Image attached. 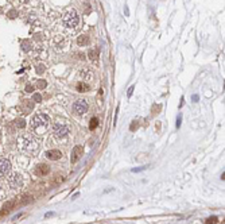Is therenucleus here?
Segmentation results:
<instances>
[{"label": "nucleus", "mask_w": 225, "mask_h": 224, "mask_svg": "<svg viewBox=\"0 0 225 224\" xmlns=\"http://www.w3.org/2000/svg\"><path fill=\"white\" fill-rule=\"evenodd\" d=\"M50 123H51V120H50V116L47 113H37L31 119V123H30L31 131L35 135H38V136L45 135L49 131Z\"/></svg>", "instance_id": "nucleus-1"}, {"label": "nucleus", "mask_w": 225, "mask_h": 224, "mask_svg": "<svg viewBox=\"0 0 225 224\" xmlns=\"http://www.w3.org/2000/svg\"><path fill=\"white\" fill-rule=\"evenodd\" d=\"M18 147L20 151L26 154H35L39 150V142L37 140V138L31 134H25L20 135L16 140Z\"/></svg>", "instance_id": "nucleus-2"}, {"label": "nucleus", "mask_w": 225, "mask_h": 224, "mask_svg": "<svg viewBox=\"0 0 225 224\" xmlns=\"http://www.w3.org/2000/svg\"><path fill=\"white\" fill-rule=\"evenodd\" d=\"M62 23H63V26H65V28L70 30V31H74L80 23V18H78L77 11L73 10V8L66 11L62 16Z\"/></svg>", "instance_id": "nucleus-3"}, {"label": "nucleus", "mask_w": 225, "mask_h": 224, "mask_svg": "<svg viewBox=\"0 0 225 224\" xmlns=\"http://www.w3.org/2000/svg\"><path fill=\"white\" fill-rule=\"evenodd\" d=\"M53 134H54L55 139L58 140L63 139V138H66L70 134V126L68 123H65V121H57L53 126Z\"/></svg>", "instance_id": "nucleus-4"}, {"label": "nucleus", "mask_w": 225, "mask_h": 224, "mask_svg": "<svg viewBox=\"0 0 225 224\" xmlns=\"http://www.w3.org/2000/svg\"><path fill=\"white\" fill-rule=\"evenodd\" d=\"M68 45H69V40L65 35H55L51 39V47H53V50L57 51V53L65 51Z\"/></svg>", "instance_id": "nucleus-5"}, {"label": "nucleus", "mask_w": 225, "mask_h": 224, "mask_svg": "<svg viewBox=\"0 0 225 224\" xmlns=\"http://www.w3.org/2000/svg\"><path fill=\"white\" fill-rule=\"evenodd\" d=\"M7 184H8V186L12 189H19L23 186L25 181H23L22 174H19V173H12V174L10 173V174L7 175Z\"/></svg>", "instance_id": "nucleus-6"}, {"label": "nucleus", "mask_w": 225, "mask_h": 224, "mask_svg": "<svg viewBox=\"0 0 225 224\" xmlns=\"http://www.w3.org/2000/svg\"><path fill=\"white\" fill-rule=\"evenodd\" d=\"M88 108H89V105H88L86 100L80 99V100H77V101H74L73 112H74V115H77V116H82L88 112Z\"/></svg>", "instance_id": "nucleus-7"}, {"label": "nucleus", "mask_w": 225, "mask_h": 224, "mask_svg": "<svg viewBox=\"0 0 225 224\" xmlns=\"http://www.w3.org/2000/svg\"><path fill=\"white\" fill-rule=\"evenodd\" d=\"M11 173V163L8 159L0 157V178H4Z\"/></svg>", "instance_id": "nucleus-8"}, {"label": "nucleus", "mask_w": 225, "mask_h": 224, "mask_svg": "<svg viewBox=\"0 0 225 224\" xmlns=\"http://www.w3.org/2000/svg\"><path fill=\"white\" fill-rule=\"evenodd\" d=\"M82 153H84V148H82V146H76V147L73 148V151H72V157H70L72 163H76V162L81 158Z\"/></svg>", "instance_id": "nucleus-9"}, {"label": "nucleus", "mask_w": 225, "mask_h": 224, "mask_svg": "<svg viewBox=\"0 0 225 224\" xmlns=\"http://www.w3.org/2000/svg\"><path fill=\"white\" fill-rule=\"evenodd\" d=\"M62 157V153L60 150H49L46 151V158L50 159V161H57Z\"/></svg>", "instance_id": "nucleus-10"}, {"label": "nucleus", "mask_w": 225, "mask_h": 224, "mask_svg": "<svg viewBox=\"0 0 225 224\" xmlns=\"http://www.w3.org/2000/svg\"><path fill=\"white\" fill-rule=\"evenodd\" d=\"M19 108H20V111H22V113H28V111H33V108H34L33 100H25Z\"/></svg>", "instance_id": "nucleus-11"}, {"label": "nucleus", "mask_w": 225, "mask_h": 224, "mask_svg": "<svg viewBox=\"0 0 225 224\" xmlns=\"http://www.w3.org/2000/svg\"><path fill=\"white\" fill-rule=\"evenodd\" d=\"M80 76L82 77V80H89V78L95 77V73H93V70L90 67H85V69H82L80 72Z\"/></svg>", "instance_id": "nucleus-12"}, {"label": "nucleus", "mask_w": 225, "mask_h": 224, "mask_svg": "<svg viewBox=\"0 0 225 224\" xmlns=\"http://www.w3.org/2000/svg\"><path fill=\"white\" fill-rule=\"evenodd\" d=\"M49 172H50V167L47 166V165H45V163L38 165V167H37V170H35V173L38 175H46Z\"/></svg>", "instance_id": "nucleus-13"}, {"label": "nucleus", "mask_w": 225, "mask_h": 224, "mask_svg": "<svg viewBox=\"0 0 225 224\" xmlns=\"http://www.w3.org/2000/svg\"><path fill=\"white\" fill-rule=\"evenodd\" d=\"M76 88H77V91H78V92H88L90 89V86L88 85L85 81H80V82H77Z\"/></svg>", "instance_id": "nucleus-14"}, {"label": "nucleus", "mask_w": 225, "mask_h": 224, "mask_svg": "<svg viewBox=\"0 0 225 224\" xmlns=\"http://www.w3.org/2000/svg\"><path fill=\"white\" fill-rule=\"evenodd\" d=\"M77 43H78L80 46H86L88 43H89V37H88V35H80L78 39H77Z\"/></svg>", "instance_id": "nucleus-15"}, {"label": "nucleus", "mask_w": 225, "mask_h": 224, "mask_svg": "<svg viewBox=\"0 0 225 224\" xmlns=\"http://www.w3.org/2000/svg\"><path fill=\"white\" fill-rule=\"evenodd\" d=\"M88 55H89V58L92 59V61L96 62V61H97V58H98V50H96V49H95V50H90Z\"/></svg>", "instance_id": "nucleus-16"}, {"label": "nucleus", "mask_w": 225, "mask_h": 224, "mask_svg": "<svg viewBox=\"0 0 225 224\" xmlns=\"http://www.w3.org/2000/svg\"><path fill=\"white\" fill-rule=\"evenodd\" d=\"M12 207H14V201L6 202V204H4V207H3V215H4V213H7V212H10Z\"/></svg>", "instance_id": "nucleus-17"}, {"label": "nucleus", "mask_w": 225, "mask_h": 224, "mask_svg": "<svg viewBox=\"0 0 225 224\" xmlns=\"http://www.w3.org/2000/svg\"><path fill=\"white\" fill-rule=\"evenodd\" d=\"M6 196H7V188L0 182V200H3Z\"/></svg>", "instance_id": "nucleus-18"}, {"label": "nucleus", "mask_w": 225, "mask_h": 224, "mask_svg": "<svg viewBox=\"0 0 225 224\" xmlns=\"http://www.w3.org/2000/svg\"><path fill=\"white\" fill-rule=\"evenodd\" d=\"M15 126L19 127V128H25V127H26L25 119H16V120H15Z\"/></svg>", "instance_id": "nucleus-19"}, {"label": "nucleus", "mask_w": 225, "mask_h": 224, "mask_svg": "<svg viewBox=\"0 0 225 224\" xmlns=\"http://www.w3.org/2000/svg\"><path fill=\"white\" fill-rule=\"evenodd\" d=\"M97 124H98V119H97V118H92V119H90L89 128H90V130H95L96 127H97Z\"/></svg>", "instance_id": "nucleus-20"}, {"label": "nucleus", "mask_w": 225, "mask_h": 224, "mask_svg": "<svg viewBox=\"0 0 225 224\" xmlns=\"http://www.w3.org/2000/svg\"><path fill=\"white\" fill-rule=\"evenodd\" d=\"M37 86H38V89H45L47 86V82L45 80H39L38 82H37Z\"/></svg>", "instance_id": "nucleus-21"}, {"label": "nucleus", "mask_w": 225, "mask_h": 224, "mask_svg": "<svg viewBox=\"0 0 225 224\" xmlns=\"http://www.w3.org/2000/svg\"><path fill=\"white\" fill-rule=\"evenodd\" d=\"M22 46H23V50H25V51H30L31 50V43L28 42V40H25V42L22 43Z\"/></svg>", "instance_id": "nucleus-22"}, {"label": "nucleus", "mask_w": 225, "mask_h": 224, "mask_svg": "<svg viewBox=\"0 0 225 224\" xmlns=\"http://www.w3.org/2000/svg\"><path fill=\"white\" fill-rule=\"evenodd\" d=\"M33 101H35V103H41L42 101V96L39 93H35L33 96Z\"/></svg>", "instance_id": "nucleus-23"}, {"label": "nucleus", "mask_w": 225, "mask_h": 224, "mask_svg": "<svg viewBox=\"0 0 225 224\" xmlns=\"http://www.w3.org/2000/svg\"><path fill=\"white\" fill-rule=\"evenodd\" d=\"M43 72H45V66L43 65H38V66H37V73H38V74H42Z\"/></svg>", "instance_id": "nucleus-24"}, {"label": "nucleus", "mask_w": 225, "mask_h": 224, "mask_svg": "<svg viewBox=\"0 0 225 224\" xmlns=\"http://www.w3.org/2000/svg\"><path fill=\"white\" fill-rule=\"evenodd\" d=\"M8 16H10L11 19H14L15 16H16V11H15V10H11V11L8 12Z\"/></svg>", "instance_id": "nucleus-25"}, {"label": "nucleus", "mask_w": 225, "mask_h": 224, "mask_svg": "<svg viewBox=\"0 0 225 224\" xmlns=\"http://www.w3.org/2000/svg\"><path fill=\"white\" fill-rule=\"evenodd\" d=\"M216 221H217V217H209L206 220V224H212V223H216Z\"/></svg>", "instance_id": "nucleus-26"}, {"label": "nucleus", "mask_w": 225, "mask_h": 224, "mask_svg": "<svg viewBox=\"0 0 225 224\" xmlns=\"http://www.w3.org/2000/svg\"><path fill=\"white\" fill-rule=\"evenodd\" d=\"M33 85H30V84H28L27 86H26V92H27V93H31V92H33Z\"/></svg>", "instance_id": "nucleus-27"}, {"label": "nucleus", "mask_w": 225, "mask_h": 224, "mask_svg": "<svg viewBox=\"0 0 225 224\" xmlns=\"http://www.w3.org/2000/svg\"><path fill=\"white\" fill-rule=\"evenodd\" d=\"M132 91H133V86H131L130 91H128V96H131V94H132Z\"/></svg>", "instance_id": "nucleus-28"}]
</instances>
